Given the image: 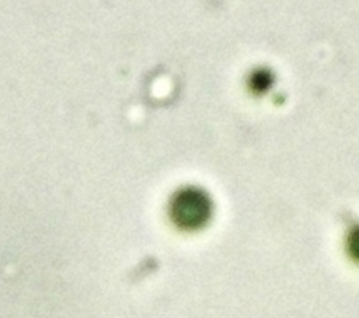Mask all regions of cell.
I'll list each match as a JSON object with an SVG mask.
<instances>
[{"label":"cell","instance_id":"cell-1","mask_svg":"<svg viewBox=\"0 0 359 318\" xmlns=\"http://www.w3.org/2000/svg\"><path fill=\"white\" fill-rule=\"evenodd\" d=\"M212 214L209 195L196 186L178 189L170 202V216L177 227L188 231L203 227Z\"/></svg>","mask_w":359,"mask_h":318},{"label":"cell","instance_id":"cell-2","mask_svg":"<svg viewBox=\"0 0 359 318\" xmlns=\"http://www.w3.org/2000/svg\"><path fill=\"white\" fill-rule=\"evenodd\" d=\"M272 83H273V76L266 69L255 70L254 73H251L250 80H248L250 88L257 94H261V92H265L266 90H269Z\"/></svg>","mask_w":359,"mask_h":318},{"label":"cell","instance_id":"cell-3","mask_svg":"<svg viewBox=\"0 0 359 318\" xmlns=\"http://www.w3.org/2000/svg\"><path fill=\"white\" fill-rule=\"evenodd\" d=\"M346 248L352 259L359 262V226L353 227L346 240Z\"/></svg>","mask_w":359,"mask_h":318}]
</instances>
